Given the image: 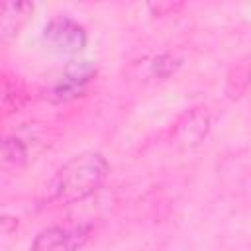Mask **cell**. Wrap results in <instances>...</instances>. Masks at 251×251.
Here are the masks:
<instances>
[{
  "label": "cell",
  "instance_id": "1",
  "mask_svg": "<svg viewBox=\"0 0 251 251\" xmlns=\"http://www.w3.org/2000/svg\"><path fill=\"white\" fill-rule=\"evenodd\" d=\"M110 165L102 153H80L67 161L45 188V202L69 206L94 194L108 178Z\"/></svg>",
  "mask_w": 251,
  "mask_h": 251
},
{
  "label": "cell",
  "instance_id": "2",
  "mask_svg": "<svg viewBox=\"0 0 251 251\" xmlns=\"http://www.w3.org/2000/svg\"><path fill=\"white\" fill-rule=\"evenodd\" d=\"M90 237V226L78 222L57 224L41 229L29 245V251H78Z\"/></svg>",
  "mask_w": 251,
  "mask_h": 251
},
{
  "label": "cell",
  "instance_id": "3",
  "mask_svg": "<svg viewBox=\"0 0 251 251\" xmlns=\"http://www.w3.org/2000/svg\"><path fill=\"white\" fill-rule=\"evenodd\" d=\"M43 41L47 47L61 55H75L86 45V29L67 16L53 18L43 29Z\"/></svg>",
  "mask_w": 251,
  "mask_h": 251
},
{
  "label": "cell",
  "instance_id": "4",
  "mask_svg": "<svg viewBox=\"0 0 251 251\" xmlns=\"http://www.w3.org/2000/svg\"><path fill=\"white\" fill-rule=\"evenodd\" d=\"M96 67L90 61H73L65 67L61 78L55 82L51 94L55 102H69L84 92L88 82L94 78Z\"/></svg>",
  "mask_w": 251,
  "mask_h": 251
}]
</instances>
